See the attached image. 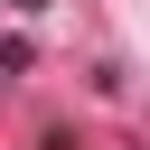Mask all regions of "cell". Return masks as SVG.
I'll list each match as a JSON object with an SVG mask.
<instances>
[{
  "label": "cell",
  "mask_w": 150,
  "mask_h": 150,
  "mask_svg": "<svg viewBox=\"0 0 150 150\" xmlns=\"http://www.w3.org/2000/svg\"><path fill=\"white\" fill-rule=\"evenodd\" d=\"M19 9H38V0H19Z\"/></svg>",
  "instance_id": "1"
}]
</instances>
